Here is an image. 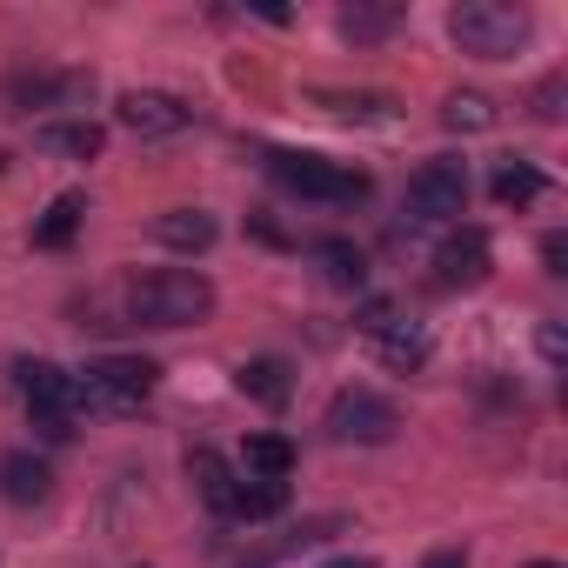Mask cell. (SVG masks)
<instances>
[{"instance_id":"1","label":"cell","mask_w":568,"mask_h":568,"mask_svg":"<svg viewBox=\"0 0 568 568\" xmlns=\"http://www.w3.org/2000/svg\"><path fill=\"white\" fill-rule=\"evenodd\" d=\"M214 315V281L201 267H154L128 281V322L141 328H201Z\"/></svg>"},{"instance_id":"2","label":"cell","mask_w":568,"mask_h":568,"mask_svg":"<svg viewBox=\"0 0 568 568\" xmlns=\"http://www.w3.org/2000/svg\"><path fill=\"white\" fill-rule=\"evenodd\" d=\"M448 34L475 61H508L528 41V14L508 0H462V8H448Z\"/></svg>"},{"instance_id":"3","label":"cell","mask_w":568,"mask_h":568,"mask_svg":"<svg viewBox=\"0 0 568 568\" xmlns=\"http://www.w3.org/2000/svg\"><path fill=\"white\" fill-rule=\"evenodd\" d=\"M267 174L288 187V194L328 201V207L368 194V174H362V168H342V161H322V154H295V148H274V154H267Z\"/></svg>"},{"instance_id":"4","label":"cell","mask_w":568,"mask_h":568,"mask_svg":"<svg viewBox=\"0 0 568 568\" xmlns=\"http://www.w3.org/2000/svg\"><path fill=\"white\" fill-rule=\"evenodd\" d=\"M154 382H161V368H154L148 355H101V362H88L81 408H114V415H128V408H141V402L154 395Z\"/></svg>"},{"instance_id":"5","label":"cell","mask_w":568,"mask_h":568,"mask_svg":"<svg viewBox=\"0 0 568 568\" xmlns=\"http://www.w3.org/2000/svg\"><path fill=\"white\" fill-rule=\"evenodd\" d=\"M328 435H335V442L382 448V442L402 435V408H395L388 395H375V388H342V395L328 402Z\"/></svg>"},{"instance_id":"6","label":"cell","mask_w":568,"mask_h":568,"mask_svg":"<svg viewBox=\"0 0 568 568\" xmlns=\"http://www.w3.org/2000/svg\"><path fill=\"white\" fill-rule=\"evenodd\" d=\"M468 207V161L442 154V161H422L408 174V214L415 221H455Z\"/></svg>"},{"instance_id":"7","label":"cell","mask_w":568,"mask_h":568,"mask_svg":"<svg viewBox=\"0 0 568 568\" xmlns=\"http://www.w3.org/2000/svg\"><path fill=\"white\" fill-rule=\"evenodd\" d=\"M114 121H121L128 134H141V141H168V134H181V128L194 121V108H187L181 94H161V88H128V94L114 101Z\"/></svg>"},{"instance_id":"8","label":"cell","mask_w":568,"mask_h":568,"mask_svg":"<svg viewBox=\"0 0 568 568\" xmlns=\"http://www.w3.org/2000/svg\"><path fill=\"white\" fill-rule=\"evenodd\" d=\"M88 94H94V74H48V68L14 74L8 88H0V101H8L14 114H34V108H81Z\"/></svg>"},{"instance_id":"9","label":"cell","mask_w":568,"mask_h":568,"mask_svg":"<svg viewBox=\"0 0 568 568\" xmlns=\"http://www.w3.org/2000/svg\"><path fill=\"white\" fill-rule=\"evenodd\" d=\"M14 375H21V395H28L34 415H48V422H81V382H74L68 368H54V362H21Z\"/></svg>"},{"instance_id":"10","label":"cell","mask_w":568,"mask_h":568,"mask_svg":"<svg viewBox=\"0 0 568 568\" xmlns=\"http://www.w3.org/2000/svg\"><path fill=\"white\" fill-rule=\"evenodd\" d=\"M488 261H495L488 234L481 227H455L435 247V281H442V288H475V281H488Z\"/></svg>"},{"instance_id":"11","label":"cell","mask_w":568,"mask_h":568,"mask_svg":"<svg viewBox=\"0 0 568 568\" xmlns=\"http://www.w3.org/2000/svg\"><path fill=\"white\" fill-rule=\"evenodd\" d=\"M0 495H8L14 508H34L54 495V468L34 455V448H14V455H0Z\"/></svg>"},{"instance_id":"12","label":"cell","mask_w":568,"mask_h":568,"mask_svg":"<svg viewBox=\"0 0 568 568\" xmlns=\"http://www.w3.org/2000/svg\"><path fill=\"white\" fill-rule=\"evenodd\" d=\"M234 388H241L247 402H261V408H288V395H295V368L281 362V355H254V362H241Z\"/></svg>"},{"instance_id":"13","label":"cell","mask_w":568,"mask_h":568,"mask_svg":"<svg viewBox=\"0 0 568 568\" xmlns=\"http://www.w3.org/2000/svg\"><path fill=\"white\" fill-rule=\"evenodd\" d=\"M214 234H221V227H214L207 207H168V214H154V241L174 247V254H207Z\"/></svg>"},{"instance_id":"14","label":"cell","mask_w":568,"mask_h":568,"mask_svg":"<svg viewBox=\"0 0 568 568\" xmlns=\"http://www.w3.org/2000/svg\"><path fill=\"white\" fill-rule=\"evenodd\" d=\"M187 481H194V495H201L214 515H227V521H234V495H241V475H234V468H227L214 448H194V455H187Z\"/></svg>"},{"instance_id":"15","label":"cell","mask_w":568,"mask_h":568,"mask_svg":"<svg viewBox=\"0 0 568 568\" xmlns=\"http://www.w3.org/2000/svg\"><path fill=\"white\" fill-rule=\"evenodd\" d=\"M368 342H375V362H382V368H395V375H415V368L428 362V335H422V328H408V322H388V328H375Z\"/></svg>"},{"instance_id":"16","label":"cell","mask_w":568,"mask_h":568,"mask_svg":"<svg viewBox=\"0 0 568 568\" xmlns=\"http://www.w3.org/2000/svg\"><path fill=\"white\" fill-rule=\"evenodd\" d=\"M241 468H247V481H288L295 475V442L288 435H247Z\"/></svg>"},{"instance_id":"17","label":"cell","mask_w":568,"mask_h":568,"mask_svg":"<svg viewBox=\"0 0 568 568\" xmlns=\"http://www.w3.org/2000/svg\"><path fill=\"white\" fill-rule=\"evenodd\" d=\"M34 148H41V154H68V161H94V154L108 148V134H101L94 121H48V128L34 134Z\"/></svg>"},{"instance_id":"18","label":"cell","mask_w":568,"mask_h":568,"mask_svg":"<svg viewBox=\"0 0 568 568\" xmlns=\"http://www.w3.org/2000/svg\"><path fill=\"white\" fill-rule=\"evenodd\" d=\"M315 108H328L335 121H375V128H388L402 108H395V94H348V88H322L315 94Z\"/></svg>"},{"instance_id":"19","label":"cell","mask_w":568,"mask_h":568,"mask_svg":"<svg viewBox=\"0 0 568 568\" xmlns=\"http://www.w3.org/2000/svg\"><path fill=\"white\" fill-rule=\"evenodd\" d=\"M81 214H88V194H61L41 221H34V247H68L81 234Z\"/></svg>"},{"instance_id":"20","label":"cell","mask_w":568,"mask_h":568,"mask_svg":"<svg viewBox=\"0 0 568 568\" xmlns=\"http://www.w3.org/2000/svg\"><path fill=\"white\" fill-rule=\"evenodd\" d=\"M541 187H548V181H541L528 161H501L495 181H488V194H495L501 207H528V201H541Z\"/></svg>"},{"instance_id":"21","label":"cell","mask_w":568,"mask_h":568,"mask_svg":"<svg viewBox=\"0 0 568 568\" xmlns=\"http://www.w3.org/2000/svg\"><path fill=\"white\" fill-rule=\"evenodd\" d=\"M315 254H322V267H328L335 288H348V295L368 288V261H362V247H348V241H322Z\"/></svg>"},{"instance_id":"22","label":"cell","mask_w":568,"mask_h":568,"mask_svg":"<svg viewBox=\"0 0 568 568\" xmlns=\"http://www.w3.org/2000/svg\"><path fill=\"white\" fill-rule=\"evenodd\" d=\"M402 28V8H342V34L355 41V48H368V41H388Z\"/></svg>"},{"instance_id":"23","label":"cell","mask_w":568,"mask_h":568,"mask_svg":"<svg viewBox=\"0 0 568 568\" xmlns=\"http://www.w3.org/2000/svg\"><path fill=\"white\" fill-rule=\"evenodd\" d=\"M281 508H288V481H241L234 495V521H267Z\"/></svg>"},{"instance_id":"24","label":"cell","mask_w":568,"mask_h":568,"mask_svg":"<svg viewBox=\"0 0 568 568\" xmlns=\"http://www.w3.org/2000/svg\"><path fill=\"white\" fill-rule=\"evenodd\" d=\"M495 121V108L481 101V94H455L448 108H442V128H455V134H481Z\"/></svg>"},{"instance_id":"25","label":"cell","mask_w":568,"mask_h":568,"mask_svg":"<svg viewBox=\"0 0 568 568\" xmlns=\"http://www.w3.org/2000/svg\"><path fill=\"white\" fill-rule=\"evenodd\" d=\"M541 261H548V274H568V241L548 234V241H541Z\"/></svg>"},{"instance_id":"26","label":"cell","mask_w":568,"mask_h":568,"mask_svg":"<svg viewBox=\"0 0 568 568\" xmlns=\"http://www.w3.org/2000/svg\"><path fill=\"white\" fill-rule=\"evenodd\" d=\"M535 101H541V121H561V81H541Z\"/></svg>"},{"instance_id":"27","label":"cell","mask_w":568,"mask_h":568,"mask_svg":"<svg viewBox=\"0 0 568 568\" xmlns=\"http://www.w3.org/2000/svg\"><path fill=\"white\" fill-rule=\"evenodd\" d=\"M422 568H468V555H462V548H435Z\"/></svg>"},{"instance_id":"28","label":"cell","mask_w":568,"mask_h":568,"mask_svg":"<svg viewBox=\"0 0 568 568\" xmlns=\"http://www.w3.org/2000/svg\"><path fill=\"white\" fill-rule=\"evenodd\" d=\"M541 355H548V362H561V328H555V322L541 328Z\"/></svg>"},{"instance_id":"29","label":"cell","mask_w":568,"mask_h":568,"mask_svg":"<svg viewBox=\"0 0 568 568\" xmlns=\"http://www.w3.org/2000/svg\"><path fill=\"white\" fill-rule=\"evenodd\" d=\"M328 568H375L368 555H342V561H328Z\"/></svg>"},{"instance_id":"30","label":"cell","mask_w":568,"mask_h":568,"mask_svg":"<svg viewBox=\"0 0 568 568\" xmlns=\"http://www.w3.org/2000/svg\"><path fill=\"white\" fill-rule=\"evenodd\" d=\"M528 568H561V561H528Z\"/></svg>"}]
</instances>
